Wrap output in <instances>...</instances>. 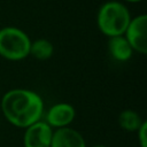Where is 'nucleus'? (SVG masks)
Masks as SVG:
<instances>
[{
	"label": "nucleus",
	"instance_id": "nucleus-3",
	"mask_svg": "<svg viewBox=\"0 0 147 147\" xmlns=\"http://www.w3.org/2000/svg\"><path fill=\"white\" fill-rule=\"evenodd\" d=\"M31 40L21 29L6 26L0 29V56L9 61H21L29 56Z\"/></svg>",
	"mask_w": 147,
	"mask_h": 147
},
{
	"label": "nucleus",
	"instance_id": "nucleus-5",
	"mask_svg": "<svg viewBox=\"0 0 147 147\" xmlns=\"http://www.w3.org/2000/svg\"><path fill=\"white\" fill-rule=\"evenodd\" d=\"M53 129L42 119L25 127L23 134L24 147H51Z\"/></svg>",
	"mask_w": 147,
	"mask_h": 147
},
{
	"label": "nucleus",
	"instance_id": "nucleus-9",
	"mask_svg": "<svg viewBox=\"0 0 147 147\" xmlns=\"http://www.w3.org/2000/svg\"><path fill=\"white\" fill-rule=\"evenodd\" d=\"M144 122L145 121L141 118V116L132 109H125L118 115L119 126L127 132H137Z\"/></svg>",
	"mask_w": 147,
	"mask_h": 147
},
{
	"label": "nucleus",
	"instance_id": "nucleus-7",
	"mask_svg": "<svg viewBox=\"0 0 147 147\" xmlns=\"http://www.w3.org/2000/svg\"><path fill=\"white\" fill-rule=\"evenodd\" d=\"M51 147H86V142L80 132L65 126L53 130Z\"/></svg>",
	"mask_w": 147,
	"mask_h": 147
},
{
	"label": "nucleus",
	"instance_id": "nucleus-11",
	"mask_svg": "<svg viewBox=\"0 0 147 147\" xmlns=\"http://www.w3.org/2000/svg\"><path fill=\"white\" fill-rule=\"evenodd\" d=\"M137 133H138V142L140 147H147V122H144L141 124Z\"/></svg>",
	"mask_w": 147,
	"mask_h": 147
},
{
	"label": "nucleus",
	"instance_id": "nucleus-2",
	"mask_svg": "<svg viewBox=\"0 0 147 147\" xmlns=\"http://www.w3.org/2000/svg\"><path fill=\"white\" fill-rule=\"evenodd\" d=\"M131 14L129 8L118 1L105 2L96 15L99 30L107 37L123 36L130 21Z\"/></svg>",
	"mask_w": 147,
	"mask_h": 147
},
{
	"label": "nucleus",
	"instance_id": "nucleus-8",
	"mask_svg": "<svg viewBox=\"0 0 147 147\" xmlns=\"http://www.w3.org/2000/svg\"><path fill=\"white\" fill-rule=\"evenodd\" d=\"M108 52L110 56L118 62H125L130 60L133 54V49L124 36L110 37L108 40Z\"/></svg>",
	"mask_w": 147,
	"mask_h": 147
},
{
	"label": "nucleus",
	"instance_id": "nucleus-13",
	"mask_svg": "<svg viewBox=\"0 0 147 147\" xmlns=\"http://www.w3.org/2000/svg\"><path fill=\"white\" fill-rule=\"evenodd\" d=\"M91 147H107L105 145H94V146H91Z\"/></svg>",
	"mask_w": 147,
	"mask_h": 147
},
{
	"label": "nucleus",
	"instance_id": "nucleus-4",
	"mask_svg": "<svg viewBox=\"0 0 147 147\" xmlns=\"http://www.w3.org/2000/svg\"><path fill=\"white\" fill-rule=\"evenodd\" d=\"M133 52L147 53V15L141 14L131 18L124 34Z\"/></svg>",
	"mask_w": 147,
	"mask_h": 147
},
{
	"label": "nucleus",
	"instance_id": "nucleus-12",
	"mask_svg": "<svg viewBox=\"0 0 147 147\" xmlns=\"http://www.w3.org/2000/svg\"><path fill=\"white\" fill-rule=\"evenodd\" d=\"M125 1H129V2H140L142 0H125Z\"/></svg>",
	"mask_w": 147,
	"mask_h": 147
},
{
	"label": "nucleus",
	"instance_id": "nucleus-10",
	"mask_svg": "<svg viewBox=\"0 0 147 147\" xmlns=\"http://www.w3.org/2000/svg\"><path fill=\"white\" fill-rule=\"evenodd\" d=\"M53 53H54V46L49 40L40 38L34 41H31L29 55L33 56L34 59L45 61V60H48L49 57H52Z\"/></svg>",
	"mask_w": 147,
	"mask_h": 147
},
{
	"label": "nucleus",
	"instance_id": "nucleus-1",
	"mask_svg": "<svg viewBox=\"0 0 147 147\" xmlns=\"http://www.w3.org/2000/svg\"><path fill=\"white\" fill-rule=\"evenodd\" d=\"M5 118L14 126L25 129L41 119L44 101L39 94L28 88L7 91L0 102Z\"/></svg>",
	"mask_w": 147,
	"mask_h": 147
},
{
	"label": "nucleus",
	"instance_id": "nucleus-6",
	"mask_svg": "<svg viewBox=\"0 0 147 147\" xmlns=\"http://www.w3.org/2000/svg\"><path fill=\"white\" fill-rule=\"evenodd\" d=\"M76 117V110L74 106L67 102H59L53 105L46 113L45 122L53 129H60L69 126Z\"/></svg>",
	"mask_w": 147,
	"mask_h": 147
}]
</instances>
